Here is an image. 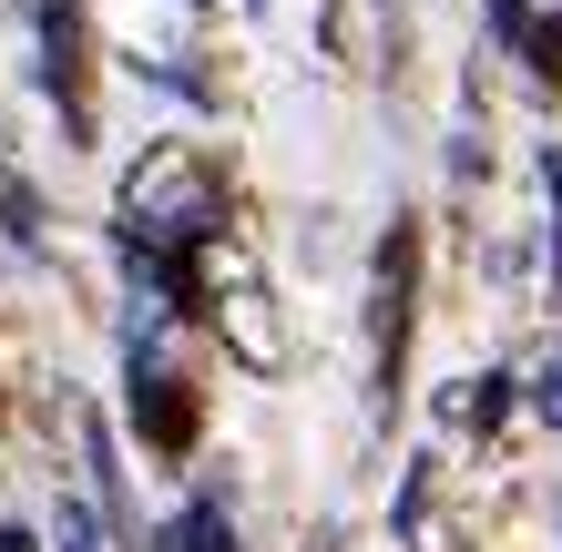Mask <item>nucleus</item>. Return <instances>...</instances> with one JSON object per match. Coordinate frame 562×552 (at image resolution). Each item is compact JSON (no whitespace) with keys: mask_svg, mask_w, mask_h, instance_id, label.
<instances>
[{"mask_svg":"<svg viewBox=\"0 0 562 552\" xmlns=\"http://www.w3.org/2000/svg\"><path fill=\"white\" fill-rule=\"evenodd\" d=\"M123 225H134V236H154V246L205 236V225H215V184H205V165H184V154H144L134 184H123Z\"/></svg>","mask_w":562,"mask_h":552,"instance_id":"1","label":"nucleus"},{"mask_svg":"<svg viewBox=\"0 0 562 552\" xmlns=\"http://www.w3.org/2000/svg\"><path fill=\"white\" fill-rule=\"evenodd\" d=\"M409 286H419V225H389L379 236V409L400 388V338H409Z\"/></svg>","mask_w":562,"mask_h":552,"instance_id":"2","label":"nucleus"},{"mask_svg":"<svg viewBox=\"0 0 562 552\" xmlns=\"http://www.w3.org/2000/svg\"><path fill=\"white\" fill-rule=\"evenodd\" d=\"M42 11V42H52V82H72V61H82V21H72V0H31Z\"/></svg>","mask_w":562,"mask_h":552,"instance_id":"3","label":"nucleus"},{"mask_svg":"<svg viewBox=\"0 0 562 552\" xmlns=\"http://www.w3.org/2000/svg\"><path fill=\"white\" fill-rule=\"evenodd\" d=\"M0 552H31V542H21V532H0Z\"/></svg>","mask_w":562,"mask_h":552,"instance_id":"6","label":"nucleus"},{"mask_svg":"<svg viewBox=\"0 0 562 552\" xmlns=\"http://www.w3.org/2000/svg\"><path fill=\"white\" fill-rule=\"evenodd\" d=\"M521 52H532L542 82H562V11H552V21H521Z\"/></svg>","mask_w":562,"mask_h":552,"instance_id":"4","label":"nucleus"},{"mask_svg":"<svg viewBox=\"0 0 562 552\" xmlns=\"http://www.w3.org/2000/svg\"><path fill=\"white\" fill-rule=\"evenodd\" d=\"M542 419H552V430H562V369L542 379Z\"/></svg>","mask_w":562,"mask_h":552,"instance_id":"5","label":"nucleus"}]
</instances>
